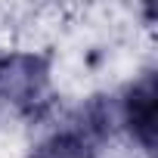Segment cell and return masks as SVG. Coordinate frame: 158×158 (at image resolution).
<instances>
[{
	"mask_svg": "<svg viewBox=\"0 0 158 158\" xmlns=\"http://www.w3.org/2000/svg\"><path fill=\"white\" fill-rule=\"evenodd\" d=\"M118 118L127 127L130 139H136L143 152H152L155 146V74H143L136 84L124 90Z\"/></svg>",
	"mask_w": 158,
	"mask_h": 158,
	"instance_id": "cell-3",
	"label": "cell"
},
{
	"mask_svg": "<svg viewBox=\"0 0 158 158\" xmlns=\"http://www.w3.org/2000/svg\"><path fill=\"white\" fill-rule=\"evenodd\" d=\"M50 87V62L37 53L0 56V112L28 115L34 112Z\"/></svg>",
	"mask_w": 158,
	"mask_h": 158,
	"instance_id": "cell-1",
	"label": "cell"
},
{
	"mask_svg": "<svg viewBox=\"0 0 158 158\" xmlns=\"http://www.w3.org/2000/svg\"><path fill=\"white\" fill-rule=\"evenodd\" d=\"M109 118L102 112H90L84 115L81 121L74 124H65L53 133H47L28 158H99V133H102V124Z\"/></svg>",
	"mask_w": 158,
	"mask_h": 158,
	"instance_id": "cell-2",
	"label": "cell"
}]
</instances>
